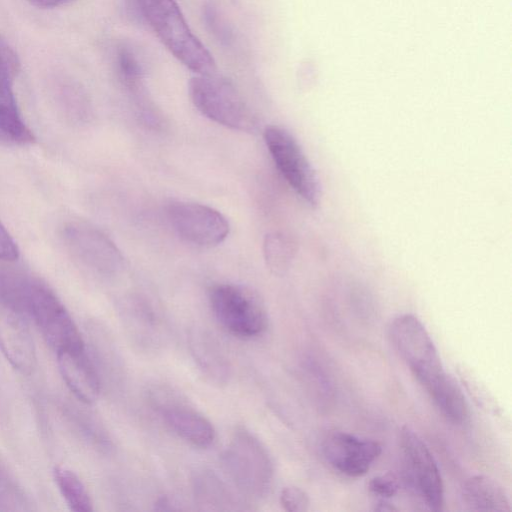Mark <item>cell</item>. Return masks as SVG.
<instances>
[{"label": "cell", "mask_w": 512, "mask_h": 512, "mask_svg": "<svg viewBox=\"0 0 512 512\" xmlns=\"http://www.w3.org/2000/svg\"><path fill=\"white\" fill-rule=\"evenodd\" d=\"M28 276L0 266V347L23 374H30L36 365L25 297Z\"/></svg>", "instance_id": "cell-1"}, {"label": "cell", "mask_w": 512, "mask_h": 512, "mask_svg": "<svg viewBox=\"0 0 512 512\" xmlns=\"http://www.w3.org/2000/svg\"><path fill=\"white\" fill-rule=\"evenodd\" d=\"M142 18L163 45L196 74L216 73L211 53L195 36L175 0H135Z\"/></svg>", "instance_id": "cell-2"}, {"label": "cell", "mask_w": 512, "mask_h": 512, "mask_svg": "<svg viewBox=\"0 0 512 512\" xmlns=\"http://www.w3.org/2000/svg\"><path fill=\"white\" fill-rule=\"evenodd\" d=\"M228 477L249 498L266 496L272 486L274 465L264 444L244 427L237 428L222 455Z\"/></svg>", "instance_id": "cell-3"}, {"label": "cell", "mask_w": 512, "mask_h": 512, "mask_svg": "<svg viewBox=\"0 0 512 512\" xmlns=\"http://www.w3.org/2000/svg\"><path fill=\"white\" fill-rule=\"evenodd\" d=\"M389 337L427 394L448 377L429 333L417 317L411 314L396 317L390 324Z\"/></svg>", "instance_id": "cell-4"}, {"label": "cell", "mask_w": 512, "mask_h": 512, "mask_svg": "<svg viewBox=\"0 0 512 512\" xmlns=\"http://www.w3.org/2000/svg\"><path fill=\"white\" fill-rule=\"evenodd\" d=\"M194 106L204 116L225 127L252 131L256 118L234 85L216 73L196 74L188 83Z\"/></svg>", "instance_id": "cell-5"}, {"label": "cell", "mask_w": 512, "mask_h": 512, "mask_svg": "<svg viewBox=\"0 0 512 512\" xmlns=\"http://www.w3.org/2000/svg\"><path fill=\"white\" fill-rule=\"evenodd\" d=\"M25 297L29 317L56 354L85 349L81 333L71 315L44 282L28 276Z\"/></svg>", "instance_id": "cell-6"}, {"label": "cell", "mask_w": 512, "mask_h": 512, "mask_svg": "<svg viewBox=\"0 0 512 512\" xmlns=\"http://www.w3.org/2000/svg\"><path fill=\"white\" fill-rule=\"evenodd\" d=\"M209 303L219 324L236 337H258L267 328L268 317L263 303L244 286L215 285L209 292Z\"/></svg>", "instance_id": "cell-7"}, {"label": "cell", "mask_w": 512, "mask_h": 512, "mask_svg": "<svg viewBox=\"0 0 512 512\" xmlns=\"http://www.w3.org/2000/svg\"><path fill=\"white\" fill-rule=\"evenodd\" d=\"M399 441L409 488L429 510L441 511L444 485L432 453L419 435L407 426L401 429Z\"/></svg>", "instance_id": "cell-8"}, {"label": "cell", "mask_w": 512, "mask_h": 512, "mask_svg": "<svg viewBox=\"0 0 512 512\" xmlns=\"http://www.w3.org/2000/svg\"><path fill=\"white\" fill-rule=\"evenodd\" d=\"M264 141L283 178L305 202L316 206L319 181L297 140L286 129L271 125L265 128Z\"/></svg>", "instance_id": "cell-9"}, {"label": "cell", "mask_w": 512, "mask_h": 512, "mask_svg": "<svg viewBox=\"0 0 512 512\" xmlns=\"http://www.w3.org/2000/svg\"><path fill=\"white\" fill-rule=\"evenodd\" d=\"M62 239L72 259L92 272L111 275L122 268L123 257L117 246L86 223H67L62 229Z\"/></svg>", "instance_id": "cell-10"}, {"label": "cell", "mask_w": 512, "mask_h": 512, "mask_svg": "<svg viewBox=\"0 0 512 512\" xmlns=\"http://www.w3.org/2000/svg\"><path fill=\"white\" fill-rule=\"evenodd\" d=\"M167 213L176 233L193 245L216 246L229 234L230 226L227 219L207 205L177 201L169 205Z\"/></svg>", "instance_id": "cell-11"}, {"label": "cell", "mask_w": 512, "mask_h": 512, "mask_svg": "<svg viewBox=\"0 0 512 512\" xmlns=\"http://www.w3.org/2000/svg\"><path fill=\"white\" fill-rule=\"evenodd\" d=\"M152 403L166 425L187 443L206 448L214 442L216 432L212 423L193 407L165 390L154 391Z\"/></svg>", "instance_id": "cell-12"}, {"label": "cell", "mask_w": 512, "mask_h": 512, "mask_svg": "<svg viewBox=\"0 0 512 512\" xmlns=\"http://www.w3.org/2000/svg\"><path fill=\"white\" fill-rule=\"evenodd\" d=\"M322 450L333 469L348 477H360L369 471L382 448L374 440L335 431L325 438Z\"/></svg>", "instance_id": "cell-13"}, {"label": "cell", "mask_w": 512, "mask_h": 512, "mask_svg": "<svg viewBox=\"0 0 512 512\" xmlns=\"http://www.w3.org/2000/svg\"><path fill=\"white\" fill-rule=\"evenodd\" d=\"M19 68L17 54L0 35V134L25 144L32 142L34 137L23 120L13 90Z\"/></svg>", "instance_id": "cell-14"}, {"label": "cell", "mask_w": 512, "mask_h": 512, "mask_svg": "<svg viewBox=\"0 0 512 512\" xmlns=\"http://www.w3.org/2000/svg\"><path fill=\"white\" fill-rule=\"evenodd\" d=\"M56 355L62 378L71 392L86 404L95 402L100 393V380L86 349Z\"/></svg>", "instance_id": "cell-15"}, {"label": "cell", "mask_w": 512, "mask_h": 512, "mask_svg": "<svg viewBox=\"0 0 512 512\" xmlns=\"http://www.w3.org/2000/svg\"><path fill=\"white\" fill-rule=\"evenodd\" d=\"M464 508L469 511H511L510 500L504 487L487 475L468 478L461 489Z\"/></svg>", "instance_id": "cell-16"}, {"label": "cell", "mask_w": 512, "mask_h": 512, "mask_svg": "<svg viewBox=\"0 0 512 512\" xmlns=\"http://www.w3.org/2000/svg\"><path fill=\"white\" fill-rule=\"evenodd\" d=\"M194 494L204 510H234L235 500L226 485L211 471H202L194 478Z\"/></svg>", "instance_id": "cell-17"}, {"label": "cell", "mask_w": 512, "mask_h": 512, "mask_svg": "<svg viewBox=\"0 0 512 512\" xmlns=\"http://www.w3.org/2000/svg\"><path fill=\"white\" fill-rule=\"evenodd\" d=\"M56 101L66 119L82 123L89 117L90 106L82 88L74 82L62 79L54 88Z\"/></svg>", "instance_id": "cell-18"}, {"label": "cell", "mask_w": 512, "mask_h": 512, "mask_svg": "<svg viewBox=\"0 0 512 512\" xmlns=\"http://www.w3.org/2000/svg\"><path fill=\"white\" fill-rule=\"evenodd\" d=\"M54 479L69 508L75 512L93 511L90 495L80 478L70 469L57 466Z\"/></svg>", "instance_id": "cell-19"}, {"label": "cell", "mask_w": 512, "mask_h": 512, "mask_svg": "<svg viewBox=\"0 0 512 512\" xmlns=\"http://www.w3.org/2000/svg\"><path fill=\"white\" fill-rule=\"evenodd\" d=\"M263 250L267 265L275 273H282L288 268L294 253L289 239L280 233L268 234Z\"/></svg>", "instance_id": "cell-20"}, {"label": "cell", "mask_w": 512, "mask_h": 512, "mask_svg": "<svg viewBox=\"0 0 512 512\" xmlns=\"http://www.w3.org/2000/svg\"><path fill=\"white\" fill-rule=\"evenodd\" d=\"M116 63L126 86L131 89L142 84L145 68L138 53L131 46L123 45L118 48Z\"/></svg>", "instance_id": "cell-21"}, {"label": "cell", "mask_w": 512, "mask_h": 512, "mask_svg": "<svg viewBox=\"0 0 512 512\" xmlns=\"http://www.w3.org/2000/svg\"><path fill=\"white\" fill-rule=\"evenodd\" d=\"M27 500L22 490L4 466L0 464V510H27Z\"/></svg>", "instance_id": "cell-22"}, {"label": "cell", "mask_w": 512, "mask_h": 512, "mask_svg": "<svg viewBox=\"0 0 512 512\" xmlns=\"http://www.w3.org/2000/svg\"><path fill=\"white\" fill-rule=\"evenodd\" d=\"M193 345L194 353L197 354V359L201 363L203 369L205 368L211 375H213L212 369L214 368L215 376L219 378L223 373L221 368L226 367L224 366L221 357L217 355L215 347L211 346L210 342L203 341L202 339H198Z\"/></svg>", "instance_id": "cell-23"}, {"label": "cell", "mask_w": 512, "mask_h": 512, "mask_svg": "<svg viewBox=\"0 0 512 512\" xmlns=\"http://www.w3.org/2000/svg\"><path fill=\"white\" fill-rule=\"evenodd\" d=\"M280 504L288 512H304L309 509L308 494L297 486H287L281 490Z\"/></svg>", "instance_id": "cell-24"}, {"label": "cell", "mask_w": 512, "mask_h": 512, "mask_svg": "<svg viewBox=\"0 0 512 512\" xmlns=\"http://www.w3.org/2000/svg\"><path fill=\"white\" fill-rule=\"evenodd\" d=\"M369 490L382 500L395 496L399 490V482L392 474L379 475L372 478L368 484Z\"/></svg>", "instance_id": "cell-25"}, {"label": "cell", "mask_w": 512, "mask_h": 512, "mask_svg": "<svg viewBox=\"0 0 512 512\" xmlns=\"http://www.w3.org/2000/svg\"><path fill=\"white\" fill-rule=\"evenodd\" d=\"M220 16L217 7L213 3L205 5L204 17L207 26L221 41L228 42L231 33L226 22Z\"/></svg>", "instance_id": "cell-26"}, {"label": "cell", "mask_w": 512, "mask_h": 512, "mask_svg": "<svg viewBox=\"0 0 512 512\" xmlns=\"http://www.w3.org/2000/svg\"><path fill=\"white\" fill-rule=\"evenodd\" d=\"M18 257L19 249L16 242L0 222V260L12 262Z\"/></svg>", "instance_id": "cell-27"}, {"label": "cell", "mask_w": 512, "mask_h": 512, "mask_svg": "<svg viewBox=\"0 0 512 512\" xmlns=\"http://www.w3.org/2000/svg\"><path fill=\"white\" fill-rule=\"evenodd\" d=\"M31 4L40 8H55L65 5L72 0H28Z\"/></svg>", "instance_id": "cell-28"}, {"label": "cell", "mask_w": 512, "mask_h": 512, "mask_svg": "<svg viewBox=\"0 0 512 512\" xmlns=\"http://www.w3.org/2000/svg\"><path fill=\"white\" fill-rule=\"evenodd\" d=\"M375 510H379V511H394V510H397V508L393 507L392 505L387 503L385 500H381L378 503V506L375 507Z\"/></svg>", "instance_id": "cell-29"}]
</instances>
